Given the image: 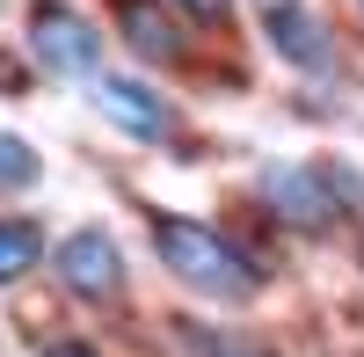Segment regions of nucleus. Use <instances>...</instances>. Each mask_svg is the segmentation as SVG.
<instances>
[{"mask_svg":"<svg viewBox=\"0 0 364 357\" xmlns=\"http://www.w3.org/2000/svg\"><path fill=\"white\" fill-rule=\"evenodd\" d=\"M29 87V73H22V58L15 51H0V95H22Z\"/></svg>","mask_w":364,"mask_h":357,"instance_id":"10","label":"nucleus"},{"mask_svg":"<svg viewBox=\"0 0 364 357\" xmlns=\"http://www.w3.org/2000/svg\"><path fill=\"white\" fill-rule=\"evenodd\" d=\"M154 241H161V262H168V270H175L182 284L211 292V299H248V292H255V270L240 262V248L226 241V233L161 212V219H154Z\"/></svg>","mask_w":364,"mask_h":357,"instance_id":"1","label":"nucleus"},{"mask_svg":"<svg viewBox=\"0 0 364 357\" xmlns=\"http://www.w3.org/2000/svg\"><path fill=\"white\" fill-rule=\"evenodd\" d=\"M44 357H95V343H73V336H58V343H44Z\"/></svg>","mask_w":364,"mask_h":357,"instance_id":"13","label":"nucleus"},{"mask_svg":"<svg viewBox=\"0 0 364 357\" xmlns=\"http://www.w3.org/2000/svg\"><path fill=\"white\" fill-rule=\"evenodd\" d=\"M117 22H124V44L139 51V58H182V37H175V22L154 8V0H117Z\"/></svg>","mask_w":364,"mask_h":357,"instance_id":"7","label":"nucleus"},{"mask_svg":"<svg viewBox=\"0 0 364 357\" xmlns=\"http://www.w3.org/2000/svg\"><path fill=\"white\" fill-rule=\"evenodd\" d=\"M58 277H66L73 299H117V292H124L117 241H109V233H73V241L58 248Z\"/></svg>","mask_w":364,"mask_h":357,"instance_id":"5","label":"nucleus"},{"mask_svg":"<svg viewBox=\"0 0 364 357\" xmlns=\"http://www.w3.org/2000/svg\"><path fill=\"white\" fill-rule=\"evenodd\" d=\"M37 255H44V233L37 226H29V219H0V284H15Z\"/></svg>","mask_w":364,"mask_h":357,"instance_id":"8","label":"nucleus"},{"mask_svg":"<svg viewBox=\"0 0 364 357\" xmlns=\"http://www.w3.org/2000/svg\"><path fill=\"white\" fill-rule=\"evenodd\" d=\"M87 102H95L109 124H124L132 139H161L168 132V102L154 95V87L139 80H117V73H95V87H87Z\"/></svg>","mask_w":364,"mask_h":357,"instance_id":"6","label":"nucleus"},{"mask_svg":"<svg viewBox=\"0 0 364 357\" xmlns=\"http://www.w3.org/2000/svg\"><path fill=\"white\" fill-rule=\"evenodd\" d=\"M29 51H37L51 73H95L102 37H95V29H87L73 8H58V0H37V8H29Z\"/></svg>","mask_w":364,"mask_h":357,"instance_id":"3","label":"nucleus"},{"mask_svg":"<svg viewBox=\"0 0 364 357\" xmlns=\"http://www.w3.org/2000/svg\"><path fill=\"white\" fill-rule=\"evenodd\" d=\"M262 37H269V51H284L291 66H306V73H328V66H336L328 29L299 8V0H262Z\"/></svg>","mask_w":364,"mask_h":357,"instance_id":"4","label":"nucleus"},{"mask_svg":"<svg viewBox=\"0 0 364 357\" xmlns=\"http://www.w3.org/2000/svg\"><path fill=\"white\" fill-rule=\"evenodd\" d=\"M262 204H269L284 226H299V233H321V226L343 219V190H336V175H328V168H299V161L262 168Z\"/></svg>","mask_w":364,"mask_h":357,"instance_id":"2","label":"nucleus"},{"mask_svg":"<svg viewBox=\"0 0 364 357\" xmlns=\"http://www.w3.org/2000/svg\"><path fill=\"white\" fill-rule=\"evenodd\" d=\"M182 8H190L197 22H226V8H233V0H182Z\"/></svg>","mask_w":364,"mask_h":357,"instance_id":"12","label":"nucleus"},{"mask_svg":"<svg viewBox=\"0 0 364 357\" xmlns=\"http://www.w3.org/2000/svg\"><path fill=\"white\" fill-rule=\"evenodd\" d=\"M29 183H37V146L0 132V190H29Z\"/></svg>","mask_w":364,"mask_h":357,"instance_id":"9","label":"nucleus"},{"mask_svg":"<svg viewBox=\"0 0 364 357\" xmlns=\"http://www.w3.org/2000/svg\"><path fill=\"white\" fill-rule=\"evenodd\" d=\"M204 350H211V357H269V350H255V343H233V336H211Z\"/></svg>","mask_w":364,"mask_h":357,"instance_id":"11","label":"nucleus"}]
</instances>
